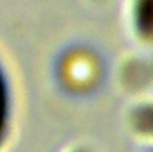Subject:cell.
I'll return each instance as SVG.
<instances>
[{"label": "cell", "mask_w": 153, "mask_h": 152, "mask_svg": "<svg viewBox=\"0 0 153 152\" xmlns=\"http://www.w3.org/2000/svg\"><path fill=\"white\" fill-rule=\"evenodd\" d=\"M5 120H7V90H5L4 75L0 72V140L5 131Z\"/></svg>", "instance_id": "obj_1"}]
</instances>
